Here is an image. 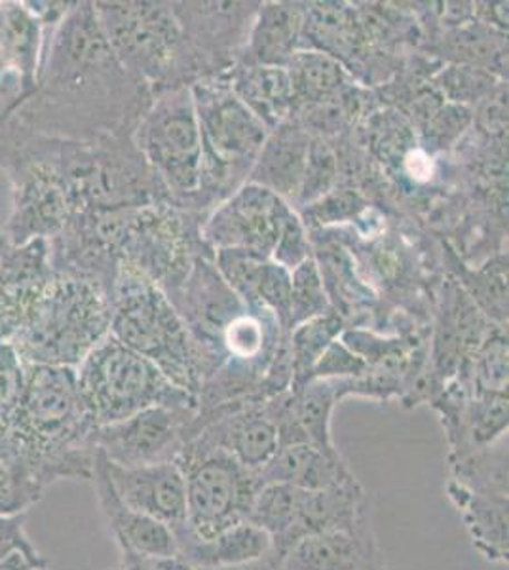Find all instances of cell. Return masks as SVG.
<instances>
[{
	"mask_svg": "<svg viewBox=\"0 0 509 570\" xmlns=\"http://www.w3.org/2000/svg\"><path fill=\"white\" fill-rule=\"evenodd\" d=\"M258 480L261 485L284 483L306 491H323L346 485L358 478L339 449L323 451L310 443H298L277 449L272 461L258 472Z\"/></svg>",
	"mask_w": 509,
	"mask_h": 570,
	"instance_id": "7402d4cb",
	"label": "cell"
},
{
	"mask_svg": "<svg viewBox=\"0 0 509 570\" xmlns=\"http://www.w3.org/2000/svg\"><path fill=\"white\" fill-rule=\"evenodd\" d=\"M190 570H193V569H190Z\"/></svg>",
	"mask_w": 509,
	"mask_h": 570,
	"instance_id": "bcb514c9",
	"label": "cell"
},
{
	"mask_svg": "<svg viewBox=\"0 0 509 570\" xmlns=\"http://www.w3.org/2000/svg\"><path fill=\"white\" fill-rule=\"evenodd\" d=\"M508 330L492 325L454 379L473 392L508 394Z\"/></svg>",
	"mask_w": 509,
	"mask_h": 570,
	"instance_id": "83f0119b",
	"label": "cell"
},
{
	"mask_svg": "<svg viewBox=\"0 0 509 570\" xmlns=\"http://www.w3.org/2000/svg\"><path fill=\"white\" fill-rule=\"evenodd\" d=\"M439 52L449 56L452 66L478 67L495 77H508V37L478 20L447 31Z\"/></svg>",
	"mask_w": 509,
	"mask_h": 570,
	"instance_id": "484cf974",
	"label": "cell"
},
{
	"mask_svg": "<svg viewBox=\"0 0 509 570\" xmlns=\"http://www.w3.org/2000/svg\"><path fill=\"white\" fill-rule=\"evenodd\" d=\"M78 389L96 426H107L145 409H196L198 400L175 386L155 363L112 335L97 344L77 367Z\"/></svg>",
	"mask_w": 509,
	"mask_h": 570,
	"instance_id": "52a82bcc",
	"label": "cell"
},
{
	"mask_svg": "<svg viewBox=\"0 0 509 570\" xmlns=\"http://www.w3.org/2000/svg\"><path fill=\"white\" fill-rule=\"evenodd\" d=\"M196 435V409L156 405L115 424L97 426L94 445L115 466L143 468L177 461Z\"/></svg>",
	"mask_w": 509,
	"mask_h": 570,
	"instance_id": "8fae6325",
	"label": "cell"
},
{
	"mask_svg": "<svg viewBox=\"0 0 509 570\" xmlns=\"http://www.w3.org/2000/svg\"><path fill=\"white\" fill-rule=\"evenodd\" d=\"M290 395L291 411L310 445H316L323 451H336L331 434V419L339 403L335 381L314 379L297 389H291Z\"/></svg>",
	"mask_w": 509,
	"mask_h": 570,
	"instance_id": "4316f807",
	"label": "cell"
},
{
	"mask_svg": "<svg viewBox=\"0 0 509 570\" xmlns=\"http://www.w3.org/2000/svg\"><path fill=\"white\" fill-rule=\"evenodd\" d=\"M330 311L333 303L320 263L316 257H310L291 271L290 331Z\"/></svg>",
	"mask_w": 509,
	"mask_h": 570,
	"instance_id": "f546056e",
	"label": "cell"
},
{
	"mask_svg": "<svg viewBox=\"0 0 509 570\" xmlns=\"http://www.w3.org/2000/svg\"><path fill=\"white\" fill-rule=\"evenodd\" d=\"M118 497L136 512L155 519L177 537L187 529V487L177 462L118 468L105 459Z\"/></svg>",
	"mask_w": 509,
	"mask_h": 570,
	"instance_id": "9a60e30c",
	"label": "cell"
},
{
	"mask_svg": "<svg viewBox=\"0 0 509 570\" xmlns=\"http://www.w3.org/2000/svg\"><path fill=\"white\" fill-rule=\"evenodd\" d=\"M134 142L172 204L200 209L202 139L190 86L155 96L137 124Z\"/></svg>",
	"mask_w": 509,
	"mask_h": 570,
	"instance_id": "ba28073f",
	"label": "cell"
},
{
	"mask_svg": "<svg viewBox=\"0 0 509 570\" xmlns=\"http://www.w3.org/2000/svg\"><path fill=\"white\" fill-rule=\"evenodd\" d=\"M53 276L48 240L18 246L0 234V341L12 343Z\"/></svg>",
	"mask_w": 509,
	"mask_h": 570,
	"instance_id": "4fadbf2b",
	"label": "cell"
},
{
	"mask_svg": "<svg viewBox=\"0 0 509 570\" xmlns=\"http://www.w3.org/2000/svg\"><path fill=\"white\" fill-rule=\"evenodd\" d=\"M153 99L110 50L94 2L82 0L48 39L37 88L8 118L40 136L94 141L134 136Z\"/></svg>",
	"mask_w": 509,
	"mask_h": 570,
	"instance_id": "6da1fadb",
	"label": "cell"
},
{
	"mask_svg": "<svg viewBox=\"0 0 509 570\" xmlns=\"http://www.w3.org/2000/svg\"><path fill=\"white\" fill-rule=\"evenodd\" d=\"M285 71L295 99V115L298 109L331 101L354 86V77L341 61L310 48L293 53Z\"/></svg>",
	"mask_w": 509,
	"mask_h": 570,
	"instance_id": "d4e9b609",
	"label": "cell"
},
{
	"mask_svg": "<svg viewBox=\"0 0 509 570\" xmlns=\"http://www.w3.org/2000/svg\"><path fill=\"white\" fill-rule=\"evenodd\" d=\"M202 139L200 209L215 208L247 183L268 128L247 109L225 75L190 85Z\"/></svg>",
	"mask_w": 509,
	"mask_h": 570,
	"instance_id": "5b68a950",
	"label": "cell"
},
{
	"mask_svg": "<svg viewBox=\"0 0 509 570\" xmlns=\"http://www.w3.org/2000/svg\"><path fill=\"white\" fill-rule=\"evenodd\" d=\"M96 428L78 389L77 370L26 363L20 403L0 461L42 491L58 481H90Z\"/></svg>",
	"mask_w": 509,
	"mask_h": 570,
	"instance_id": "7a4b0ae2",
	"label": "cell"
},
{
	"mask_svg": "<svg viewBox=\"0 0 509 570\" xmlns=\"http://www.w3.org/2000/svg\"><path fill=\"white\" fill-rule=\"evenodd\" d=\"M446 497L464 521L471 544L492 564L509 561V494L479 493L446 481Z\"/></svg>",
	"mask_w": 509,
	"mask_h": 570,
	"instance_id": "44dd1931",
	"label": "cell"
},
{
	"mask_svg": "<svg viewBox=\"0 0 509 570\" xmlns=\"http://www.w3.org/2000/svg\"><path fill=\"white\" fill-rule=\"evenodd\" d=\"M190 219L172 204L126 209L118 244L120 263L158 285L172 297L187 278L196 252Z\"/></svg>",
	"mask_w": 509,
	"mask_h": 570,
	"instance_id": "30bf717a",
	"label": "cell"
},
{
	"mask_svg": "<svg viewBox=\"0 0 509 570\" xmlns=\"http://www.w3.org/2000/svg\"><path fill=\"white\" fill-rule=\"evenodd\" d=\"M177 558L188 569H219L233 564L249 563L261 559L272 550L268 534L252 521H242L238 525L228 527L226 531L209 538L194 537L185 529L175 537Z\"/></svg>",
	"mask_w": 509,
	"mask_h": 570,
	"instance_id": "603a6c76",
	"label": "cell"
},
{
	"mask_svg": "<svg viewBox=\"0 0 509 570\" xmlns=\"http://www.w3.org/2000/svg\"><path fill=\"white\" fill-rule=\"evenodd\" d=\"M295 208L268 188L245 183L212 209L200 227V236L209 249H245L271 257L284 220Z\"/></svg>",
	"mask_w": 509,
	"mask_h": 570,
	"instance_id": "7c38bea8",
	"label": "cell"
},
{
	"mask_svg": "<svg viewBox=\"0 0 509 570\" xmlns=\"http://www.w3.org/2000/svg\"><path fill=\"white\" fill-rule=\"evenodd\" d=\"M508 2H478L473 4V16L479 23L508 33Z\"/></svg>",
	"mask_w": 509,
	"mask_h": 570,
	"instance_id": "ab89813d",
	"label": "cell"
},
{
	"mask_svg": "<svg viewBox=\"0 0 509 570\" xmlns=\"http://www.w3.org/2000/svg\"><path fill=\"white\" fill-rule=\"evenodd\" d=\"M0 570H52L50 567H40V564H35L32 561L26 558V556H21V553H13L7 561H2L0 563Z\"/></svg>",
	"mask_w": 509,
	"mask_h": 570,
	"instance_id": "ee69618b",
	"label": "cell"
},
{
	"mask_svg": "<svg viewBox=\"0 0 509 570\" xmlns=\"http://www.w3.org/2000/svg\"><path fill=\"white\" fill-rule=\"evenodd\" d=\"M109 333L107 292L88 279L56 274L10 344L27 365L77 370Z\"/></svg>",
	"mask_w": 509,
	"mask_h": 570,
	"instance_id": "277c9868",
	"label": "cell"
},
{
	"mask_svg": "<svg viewBox=\"0 0 509 570\" xmlns=\"http://www.w3.org/2000/svg\"><path fill=\"white\" fill-rule=\"evenodd\" d=\"M304 4H258L244 52L236 63L285 67L293 53L303 50Z\"/></svg>",
	"mask_w": 509,
	"mask_h": 570,
	"instance_id": "ffe728a7",
	"label": "cell"
},
{
	"mask_svg": "<svg viewBox=\"0 0 509 570\" xmlns=\"http://www.w3.org/2000/svg\"><path fill=\"white\" fill-rule=\"evenodd\" d=\"M204 570H282V558L276 556L274 551H268L266 556L249 563L233 564V567H219V569Z\"/></svg>",
	"mask_w": 509,
	"mask_h": 570,
	"instance_id": "7bdbcfd3",
	"label": "cell"
},
{
	"mask_svg": "<svg viewBox=\"0 0 509 570\" xmlns=\"http://www.w3.org/2000/svg\"><path fill=\"white\" fill-rule=\"evenodd\" d=\"M346 330V320L339 311L327 312L323 316L309 320L290 331L291 357H293V384L297 389L309 381L310 371L322 357L323 352L341 338Z\"/></svg>",
	"mask_w": 509,
	"mask_h": 570,
	"instance_id": "f1b7e54d",
	"label": "cell"
},
{
	"mask_svg": "<svg viewBox=\"0 0 509 570\" xmlns=\"http://www.w3.org/2000/svg\"><path fill=\"white\" fill-rule=\"evenodd\" d=\"M368 208V202L354 188H333L320 200L312 202L306 208L297 209L304 225L330 227L346 220H354Z\"/></svg>",
	"mask_w": 509,
	"mask_h": 570,
	"instance_id": "d6a6232c",
	"label": "cell"
},
{
	"mask_svg": "<svg viewBox=\"0 0 509 570\" xmlns=\"http://www.w3.org/2000/svg\"><path fill=\"white\" fill-rule=\"evenodd\" d=\"M223 75L236 98L265 124L268 131L295 115V99L285 67L236 63Z\"/></svg>",
	"mask_w": 509,
	"mask_h": 570,
	"instance_id": "cb8c5ba5",
	"label": "cell"
},
{
	"mask_svg": "<svg viewBox=\"0 0 509 570\" xmlns=\"http://www.w3.org/2000/svg\"><path fill=\"white\" fill-rule=\"evenodd\" d=\"M435 85L449 101L462 105L487 99L503 85V80L478 67L449 66L439 72Z\"/></svg>",
	"mask_w": 509,
	"mask_h": 570,
	"instance_id": "1f68e13d",
	"label": "cell"
},
{
	"mask_svg": "<svg viewBox=\"0 0 509 570\" xmlns=\"http://www.w3.org/2000/svg\"><path fill=\"white\" fill-rule=\"evenodd\" d=\"M336 179H339V156L323 137H312L303 185L298 190L295 206L303 209L312 202L320 200L322 196L335 188Z\"/></svg>",
	"mask_w": 509,
	"mask_h": 570,
	"instance_id": "4dcf8cb0",
	"label": "cell"
},
{
	"mask_svg": "<svg viewBox=\"0 0 509 570\" xmlns=\"http://www.w3.org/2000/svg\"><path fill=\"white\" fill-rule=\"evenodd\" d=\"M198 440L231 454L257 475L277 451L276 428L263 403H226L198 413Z\"/></svg>",
	"mask_w": 509,
	"mask_h": 570,
	"instance_id": "5bb4252c",
	"label": "cell"
},
{
	"mask_svg": "<svg viewBox=\"0 0 509 570\" xmlns=\"http://www.w3.org/2000/svg\"><path fill=\"white\" fill-rule=\"evenodd\" d=\"M175 462L185 478L188 531L194 537H215L249 521L261 489L257 473L198 438L188 441Z\"/></svg>",
	"mask_w": 509,
	"mask_h": 570,
	"instance_id": "9c48e42d",
	"label": "cell"
},
{
	"mask_svg": "<svg viewBox=\"0 0 509 570\" xmlns=\"http://www.w3.org/2000/svg\"><path fill=\"white\" fill-rule=\"evenodd\" d=\"M290 293L291 271L277 265L276 261L266 259L255 287V308L271 311L282 325V330L287 333H290Z\"/></svg>",
	"mask_w": 509,
	"mask_h": 570,
	"instance_id": "836d02e7",
	"label": "cell"
},
{
	"mask_svg": "<svg viewBox=\"0 0 509 570\" xmlns=\"http://www.w3.org/2000/svg\"><path fill=\"white\" fill-rule=\"evenodd\" d=\"M26 363L21 362L12 344L0 341V448L7 440L13 413L23 390Z\"/></svg>",
	"mask_w": 509,
	"mask_h": 570,
	"instance_id": "e575fe53",
	"label": "cell"
},
{
	"mask_svg": "<svg viewBox=\"0 0 509 570\" xmlns=\"http://www.w3.org/2000/svg\"><path fill=\"white\" fill-rule=\"evenodd\" d=\"M90 481L96 489L97 502H99L101 513L109 527L110 538L115 540L118 548L136 551L147 558H177V542H175L174 532L155 519L136 512L118 497L115 487L110 483L105 456L99 451L96 454L94 475Z\"/></svg>",
	"mask_w": 509,
	"mask_h": 570,
	"instance_id": "e0dca14e",
	"label": "cell"
},
{
	"mask_svg": "<svg viewBox=\"0 0 509 570\" xmlns=\"http://www.w3.org/2000/svg\"><path fill=\"white\" fill-rule=\"evenodd\" d=\"M312 137L297 115L268 131L247 183L268 188L293 208L303 185Z\"/></svg>",
	"mask_w": 509,
	"mask_h": 570,
	"instance_id": "d6986e66",
	"label": "cell"
},
{
	"mask_svg": "<svg viewBox=\"0 0 509 570\" xmlns=\"http://www.w3.org/2000/svg\"><path fill=\"white\" fill-rule=\"evenodd\" d=\"M110 335L155 363L175 386L194 397L200 392V354L179 312L158 285L124 263L110 289Z\"/></svg>",
	"mask_w": 509,
	"mask_h": 570,
	"instance_id": "3957f363",
	"label": "cell"
},
{
	"mask_svg": "<svg viewBox=\"0 0 509 570\" xmlns=\"http://www.w3.org/2000/svg\"><path fill=\"white\" fill-rule=\"evenodd\" d=\"M365 371L368 363L363 362V357L350 351L341 338H336L310 371L309 381H350L363 375Z\"/></svg>",
	"mask_w": 509,
	"mask_h": 570,
	"instance_id": "8d00e7d4",
	"label": "cell"
},
{
	"mask_svg": "<svg viewBox=\"0 0 509 570\" xmlns=\"http://www.w3.org/2000/svg\"><path fill=\"white\" fill-rule=\"evenodd\" d=\"M23 101V91L20 86L10 80H0V120L10 117L18 105Z\"/></svg>",
	"mask_w": 509,
	"mask_h": 570,
	"instance_id": "b9f144b4",
	"label": "cell"
},
{
	"mask_svg": "<svg viewBox=\"0 0 509 570\" xmlns=\"http://www.w3.org/2000/svg\"><path fill=\"white\" fill-rule=\"evenodd\" d=\"M45 491L29 481L21 480L10 468L0 461V515L27 513L39 504Z\"/></svg>",
	"mask_w": 509,
	"mask_h": 570,
	"instance_id": "74e56055",
	"label": "cell"
},
{
	"mask_svg": "<svg viewBox=\"0 0 509 570\" xmlns=\"http://www.w3.org/2000/svg\"><path fill=\"white\" fill-rule=\"evenodd\" d=\"M282 570H388L371 518L346 529L317 532L293 546Z\"/></svg>",
	"mask_w": 509,
	"mask_h": 570,
	"instance_id": "2e32d148",
	"label": "cell"
},
{
	"mask_svg": "<svg viewBox=\"0 0 509 570\" xmlns=\"http://www.w3.org/2000/svg\"><path fill=\"white\" fill-rule=\"evenodd\" d=\"M120 551V564L118 570H174L175 559H155L136 553V551L124 550Z\"/></svg>",
	"mask_w": 509,
	"mask_h": 570,
	"instance_id": "60d3db41",
	"label": "cell"
},
{
	"mask_svg": "<svg viewBox=\"0 0 509 570\" xmlns=\"http://www.w3.org/2000/svg\"><path fill=\"white\" fill-rule=\"evenodd\" d=\"M310 257H314V255H312L309 227L304 225L303 219L293 209L285 217L284 227L280 230V238H277L276 246H274L271 259L276 261L277 265L285 266L287 271H293Z\"/></svg>",
	"mask_w": 509,
	"mask_h": 570,
	"instance_id": "d590c367",
	"label": "cell"
},
{
	"mask_svg": "<svg viewBox=\"0 0 509 570\" xmlns=\"http://www.w3.org/2000/svg\"><path fill=\"white\" fill-rule=\"evenodd\" d=\"M27 513L0 515V563L13 553L26 556L29 561L40 567H50V561L37 550L26 531Z\"/></svg>",
	"mask_w": 509,
	"mask_h": 570,
	"instance_id": "f35d334b",
	"label": "cell"
},
{
	"mask_svg": "<svg viewBox=\"0 0 509 570\" xmlns=\"http://www.w3.org/2000/svg\"><path fill=\"white\" fill-rule=\"evenodd\" d=\"M53 31L32 12L29 2L0 0V67L20 82L26 99L37 88L46 45Z\"/></svg>",
	"mask_w": 509,
	"mask_h": 570,
	"instance_id": "ac0fdd59",
	"label": "cell"
},
{
	"mask_svg": "<svg viewBox=\"0 0 509 570\" xmlns=\"http://www.w3.org/2000/svg\"><path fill=\"white\" fill-rule=\"evenodd\" d=\"M120 66L153 96L200 80L172 2H94Z\"/></svg>",
	"mask_w": 509,
	"mask_h": 570,
	"instance_id": "8992f818",
	"label": "cell"
},
{
	"mask_svg": "<svg viewBox=\"0 0 509 570\" xmlns=\"http://www.w3.org/2000/svg\"><path fill=\"white\" fill-rule=\"evenodd\" d=\"M174 570H190L185 564H180L179 561H174Z\"/></svg>",
	"mask_w": 509,
	"mask_h": 570,
	"instance_id": "f6af8a7d",
	"label": "cell"
}]
</instances>
